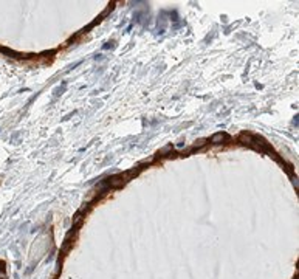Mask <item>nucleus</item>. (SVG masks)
Masks as SVG:
<instances>
[{
	"label": "nucleus",
	"mask_w": 299,
	"mask_h": 279,
	"mask_svg": "<svg viewBox=\"0 0 299 279\" xmlns=\"http://www.w3.org/2000/svg\"><path fill=\"white\" fill-rule=\"evenodd\" d=\"M0 265H2V264H0ZM0 268H2V267H0Z\"/></svg>",
	"instance_id": "obj_5"
},
{
	"label": "nucleus",
	"mask_w": 299,
	"mask_h": 279,
	"mask_svg": "<svg viewBox=\"0 0 299 279\" xmlns=\"http://www.w3.org/2000/svg\"><path fill=\"white\" fill-rule=\"evenodd\" d=\"M240 140H242V141H245V143H251V141H253V138H251L250 135H245V134H242V135H240Z\"/></svg>",
	"instance_id": "obj_3"
},
{
	"label": "nucleus",
	"mask_w": 299,
	"mask_h": 279,
	"mask_svg": "<svg viewBox=\"0 0 299 279\" xmlns=\"http://www.w3.org/2000/svg\"><path fill=\"white\" fill-rule=\"evenodd\" d=\"M109 185H110L112 188H120V186L124 185V177H123V175H115V177H112V178L109 180Z\"/></svg>",
	"instance_id": "obj_1"
},
{
	"label": "nucleus",
	"mask_w": 299,
	"mask_h": 279,
	"mask_svg": "<svg viewBox=\"0 0 299 279\" xmlns=\"http://www.w3.org/2000/svg\"><path fill=\"white\" fill-rule=\"evenodd\" d=\"M226 138L225 137V134H215V135H212V138H211V143H215V144H219V143H222L223 140Z\"/></svg>",
	"instance_id": "obj_2"
},
{
	"label": "nucleus",
	"mask_w": 299,
	"mask_h": 279,
	"mask_svg": "<svg viewBox=\"0 0 299 279\" xmlns=\"http://www.w3.org/2000/svg\"><path fill=\"white\" fill-rule=\"evenodd\" d=\"M203 144H205V140H200V141L195 143V147H200V146H203Z\"/></svg>",
	"instance_id": "obj_4"
}]
</instances>
